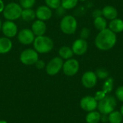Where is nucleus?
<instances>
[{"label": "nucleus", "instance_id": "obj_11", "mask_svg": "<svg viewBox=\"0 0 123 123\" xmlns=\"http://www.w3.org/2000/svg\"><path fill=\"white\" fill-rule=\"evenodd\" d=\"M97 105H98V102L95 99L94 97L92 96H89V95L85 96L82 97L80 101L81 108L87 112L96 110L97 109Z\"/></svg>", "mask_w": 123, "mask_h": 123}, {"label": "nucleus", "instance_id": "obj_20", "mask_svg": "<svg viewBox=\"0 0 123 123\" xmlns=\"http://www.w3.org/2000/svg\"><path fill=\"white\" fill-rule=\"evenodd\" d=\"M20 18H22V20H24L25 22L33 21L36 18L35 11L34 9H32V8H31V9H23Z\"/></svg>", "mask_w": 123, "mask_h": 123}, {"label": "nucleus", "instance_id": "obj_22", "mask_svg": "<svg viewBox=\"0 0 123 123\" xmlns=\"http://www.w3.org/2000/svg\"><path fill=\"white\" fill-rule=\"evenodd\" d=\"M94 26L99 31L103 30L107 28V19L102 16L99 17H96L94 19Z\"/></svg>", "mask_w": 123, "mask_h": 123}, {"label": "nucleus", "instance_id": "obj_7", "mask_svg": "<svg viewBox=\"0 0 123 123\" xmlns=\"http://www.w3.org/2000/svg\"><path fill=\"white\" fill-rule=\"evenodd\" d=\"M63 65V60L61 58H60L59 56L54 57L45 66L46 72L50 76L56 75L62 69Z\"/></svg>", "mask_w": 123, "mask_h": 123}, {"label": "nucleus", "instance_id": "obj_24", "mask_svg": "<svg viewBox=\"0 0 123 123\" xmlns=\"http://www.w3.org/2000/svg\"><path fill=\"white\" fill-rule=\"evenodd\" d=\"M79 0H61V6L66 10L74 9L79 3Z\"/></svg>", "mask_w": 123, "mask_h": 123}, {"label": "nucleus", "instance_id": "obj_1", "mask_svg": "<svg viewBox=\"0 0 123 123\" xmlns=\"http://www.w3.org/2000/svg\"><path fill=\"white\" fill-rule=\"evenodd\" d=\"M116 43L117 35L109 28L99 31L94 40L95 46L102 51H107L112 49Z\"/></svg>", "mask_w": 123, "mask_h": 123}, {"label": "nucleus", "instance_id": "obj_9", "mask_svg": "<svg viewBox=\"0 0 123 123\" xmlns=\"http://www.w3.org/2000/svg\"><path fill=\"white\" fill-rule=\"evenodd\" d=\"M1 31L2 32L4 37L12 38L17 35L18 27L14 21L6 20L5 22H2Z\"/></svg>", "mask_w": 123, "mask_h": 123}, {"label": "nucleus", "instance_id": "obj_17", "mask_svg": "<svg viewBox=\"0 0 123 123\" xmlns=\"http://www.w3.org/2000/svg\"><path fill=\"white\" fill-rule=\"evenodd\" d=\"M13 46L12 41L6 37H0V54H6L10 52Z\"/></svg>", "mask_w": 123, "mask_h": 123}, {"label": "nucleus", "instance_id": "obj_38", "mask_svg": "<svg viewBox=\"0 0 123 123\" xmlns=\"http://www.w3.org/2000/svg\"><path fill=\"white\" fill-rule=\"evenodd\" d=\"M1 25H2V22H1V20L0 19V31H1Z\"/></svg>", "mask_w": 123, "mask_h": 123}, {"label": "nucleus", "instance_id": "obj_23", "mask_svg": "<svg viewBox=\"0 0 123 123\" xmlns=\"http://www.w3.org/2000/svg\"><path fill=\"white\" fill-rule=\"evenodd\" d=\"M123 121V116L120 111L114 110L108 115V123H121Z\"/></svg>", "mask_w": 123, "mask_h": 123}, {"label": "nucleus", "instance_id": "obj_26", "mask_svg": "<svg viewBox=\"0 0 123 123\" xmlns=\"http://www.w3.org/2000/svg\"><path fill=\"white\" fill-rule=\"evenodd\" d=\"M95 74L97 76V79H106L109 77V72L107 69L104 68H97L95 71Z\"/></svg>", "mask_w": 123, "mask_h": 123}, {"label": "nucleus", "instance_id": "obj_28", "mask_svg": "<svg viewBox=\"0 0 123 123\" xmlns=\"http://www.w3.org/2000/svg\"><path fill=\"white\" fill-rule=\"evenodd\" d=\"M36 0H19V5L22 9H31L35 4Z\"/></svg>", "mask_w": 123, "mask_h": 123}, {"label": "nucleus", "instance_id": "obj_35", "mask_svg": "<svg viewBox=\"0 0 123 123\" xmlns=\"http://www.w3.org/2000/svg\"><path fill=\"white\" fill-rule=\"evenodd\" d=\"M101 122L106 123L108 122V115H101Z\"/></svg>", "mask_w": 123, "mask_h": 123}, {"label": "nucleus", "instance_id": "obj_12", "mask_svg": "<svg viewBox=\"0 0 123 123\" xmlns=\"http://www.w3.org/2000/svg\"><path fill=\"white\" fill-rule=\"evenodd\" d=\"M97 80L95 72L92 71H86L81 76V84L86 89L94 88L97 85Z\"/></svg>", "mask_w": 123, "mask_h": 123}, {"label": "nucleus", "instance_id": "obj_41", "mask_svg": "<svg viewBox=\"0 0 123 123\" xmlns=\"http://www.w3.org/2000/svg\"><path fill=\"white\" fill-rule=\"evenodd\" d=\"M123 123V122H122V123Z\"/></svg>", "mask_w": 123, "mask_h": 123}, {"label": "nucleus", "instance_id": "obj_18", "mask_svg": "<svg viewBox=\"0 0 123 123\" xmlns=\"http://www.w3.org/2000/svg\"><path fill=\"white\" fill-rule=\"evenodd\" d=\"M108 28L115 34L122 32L123 31V20L118 17L110 20L108 25Z\"/></svg>", "mask_w": 123, "mask_h": 123}, {"label": "nucleus", "instance_id": "obj_29", "mask_svg": "<svg viewBox=\"0 0 123 123\" xmlns=\"http://www.w3.org/2000/svg\"><path fill=\"white\" fill-rule=\"evenodd\" d=\"M115 97L117 100L123 103V86H120L115 90Z\"/></svg>", "mask_w": 123, "mask_h": 123}, {"label": "nucleus", "instance_id": "obj_2", "mask_svg": "<svg viewBox=\"0 0 123 123\" xmlns=\"http://www.w3.org/2000/svg\"><path fill=\"white\" fill-rule=\"evenodd\" d=\"M33 48L40 54L48 53L54 48L53 40L48 36H37L33 42Z\"/></svg>", "mask_w": 123, "mask_h": 123}, {"label": "nucleus", "instance_id": "obj_4", "mask_svg": "<svg viewBox=\"0 0 123 123\" xmlns=\"http://www.w3.org/2000/svg\"><path fill=\"white\" fill-rule=\"evenodd\" d=\"M117 99L112 95H107L104 99L98 102L97 109L102 115H109L117 107Z\"/></svg>", "mask_w": 123, "mask_h": 123}, {"label": "nucleus", "instance_id": "obj_19", "mask_svg": "<svg viewBox=\"0 0 123 123\" xmlns=\"http://www.w3.org/2000/svg\"><path fill=\"white\" fill-rule=\"evenodd\" d=\"M58 55L59 57L61 58L63 60H68L71 58L74 54L71 47L67 45H63L59 48Z\"/></svg>", "mask_w": 123, "mask_h": 123}, {"label": "nucleus", "instance_id": "obj_6", "mask_svg": "<svg viewBox=\"0 0 123 123\" xmlns=\"http://www.w3.org/2000/svg\"><path fill=\"white\" fill-rule=\"evenodd\" d=\"M39 59V53L34 48H27L22 51L19 60L22 63L26 66L35 65Z\"/></svg>", "mask_w": 123, "mask_h": 123}, {"label": "nucleus", "instance_id": "obj_36", "mask_svg": "<svg viewBox=\"0 0 123 123\" xmlns=\"http://www.w3.org/2000/svg\"><path fill=\"white\" fill-rule=\"evenodd\" d=\"M4 7H5L4 2L3 1V0H0V13L3 12V11L4 9Z\"/></svg>", "mask_w": 123, "mask_h": 123}, {"label": "nucleus", "instance_id": "obj_5", "mask_svg": "<svg viewBox=\"0 0 123 123\" xmlns=\"http://www.w3.org/2000/svg\"><path fill=\"white\" fill-rule=\"evenodd\" d=\"M22 9H23L19 4L16 2H10L5 5L2 14L6 20L14 21L21 17Z\"/></svg>", "mask_w": 123, "mask_h": 123}, {"label": "nucleus", "instance_id": "obj_25", "mask_svg": "<svg viewBox=\"0 0 123 123\" xmlns=\"http://www.w3.org/2000/svg\"><path fill=\"white\" fill-rule=\"evenodd\" d=\"M113 86H114V79L112 78L108 77L107 79H105V81L102 86V90L107 94L112 91Z\"/></svg>", "mask_w": 123, "mask_h": 123}, {"label": "nucleus", "instance_id": "obj_33", "mask_svg": "<svg viewBox=\"0 0 123 123\" xmlns=\"http://www.w3.org/2000/svg\"><path fill=\"white\" fill-rule=\"evenodd\" d=\"M102 16V9H94L93 12H92V17L94 18L96 17H101Z\"/></svg>", "mask_w": 123, "mask_h": 123}, {"label": "nucleus", "instance_id": "obj_3", "mask_svg": "<svg viewBox=\"0 0 123 123\" xmlns=\"http://www.w3.org/2000/svg\"><path fill=\"white\" fill-rule=\"evenodd\" d=\"M78 22L75 17L71 14L65 15L60 22V29L66 35H73L76 32Z\"/></svg>", "mask_w": 123, "mask_h": 123}, {"label": "nucleus", "instance_id": "obj_10", "mask_svg": "<svg viewBox=\"0 0 123 123\" xmlns=\"http://www.w3.org/2000/svg\"><path fill=\"white\" fill-rule=\"evenodd\" d=\"M17 36L18 41L24 45H29L32 44L35 38V35L31 29L29 28H24L18 32Z\"/></svg>", "mask_w": 123, "mask_h": 123}, {"label": "nucleus", "instance_id": "obj_40", "mask_svg": "<svg viewBox=\"0 0 123 123\" xmlns=\"http://www.w3.org/2000/svg\"><path fill=\"white\" fill-rule=\"evenodd\" d=\"M79 1H86V0H79Z\"/></svg>", "mask_w": 123, "mask_h": 123}, {"label": "nucleus", "instance_id": "obj_27", "mask_svg": "<svg viewBox=\"0 0 123 123\" xmlns=\"http://www.w3.org/2000/svg\"><path fill=\"white\" fill-rule=\"evenodd\" d=\"M45 5L51 9H57L61 5V0H45Z\"/></svg>", "mask_w": 123, "mask_h": 123}, {"label": "nucleus", "instance_id": "obj_31", "mask_svg": "<svg viewBox=\"0 0 123 123\" xmlns=\"http://www.w3.org/2000/svg\"><path fill=\"white\" fill-rule=\"evenodd\" d=\"M106 96H107V94L103 90H102V91H98L95 93L94 98L97 102H99V101L102 100V99H104Z\"/></svg>", "mask_w": 123, "mask_h": 123}, {"label": "nucleus", "instance_id": "obj_30", "mask_svg": "<svg viewBox=\"0 0 123 123\" xmlns=\"http://www.w3.org/2000/svg\"><path fill=\"white\" fill-rule=\"evenodd\" d=\"M90 36V30L88 27H83L80 31V38L86 40Z\"/></svg>", "mask_w": 123, "mask_h": 123}, {"label": "nucleus", "instance_id": "obj_14", "mask_svg": "<svg viewBox=\"0 0 123 123\" xmlns=\"http://www.w3.org/2000/svg\"><path fill=\"white\" fill-rule=\"evenodd\" d=\"M35 15L37 19L42 21L49 20L53 15V12L50 8L46 5H41L38 6L35 10Z\"/></svg>", "mask_w": 123, "mask_h": 123}, {"label": "nucleus", "instance_id": "obj_13", "mask_svg": "<svg viewBox=\"0 0 123 123\" xmlns=\"http://www.w3.org/2000/svg\"><path fill=\"white\" fill-rule=\"evenodd\" d=\"M88 43L86 40H84L81 38L76 39L72 44L71 49L74 52V54L76 55H82L85 54L88 50Z\"/></svg>", "mask_w": 123, "mask_h": 123}, {"label": "nucleus", "instance_id": "obj_32", "mask_svg": "<svg viewBox=\"0 0 123 123\" xmlns=\"http://www.w3.org/2000/svg\"><path fill=\"white\" fill-rule=\"evenodd\" d=\"M35 66L37 69H43L45 67V63L43 60H39L35 63Z\"/></svg>", "mask_w": 123, "mask_h": 123}, {"label": "nucleus", "instance_id": "obj_34", "mask_svg": "<svg viewBox=\"0 0 123 123\" xmlns=\"http://www.w3.org/2000/svg\"><path fill=\"white\" fill-rule=\"evenodd\" d=\"M56 10V14H58V15H60V16H62V15H63L64 14H65V11H66V9H64V8H63L61 6H60V7H58L57 9H55Z\"/></svg>", "mask_w": 123, "mask_h": 123}, {"label": "nucleus", "instance_id": "obj_39", "mask_svg": "<svg viewBox=\"0 0 123 123\" xmlns=\"http://www.w3.org/2000/svg\"><path fill=\"white\" fill-rule=\"evenodd\" d=\"M0 123H7V122L5 120H0Z\"/></svg>", "mask_w": 123, "mask_h": 123}, {"label": "nucleus", "instance_id": "obj_21", "mask_svg": "<svg viewBox=\"0 0 123 123\" xmlns=\"http://www.w3.org/2000/svg\"><path fill=\"white\" fill-rule=\"evenodd\" d=\"M102 114L99 111H92L87 113L86 116V123H99L101 121Z\"/></svg>", "mask_w": 123, "mask_h": 123}, {"label": "nucleus", "instance_id": "obj_8", "mask_svg": "<svg viewBox=\"0 0 123 123\" xmlns=\"http://www.w3.org/2000/svg\"><path fill=\"white\" fill-rule=\"evenodd\" d=\"M79 62L75 58H70L63 62L62 70L65 75L73 76L76 75L79 70Z\"/></svg>", "mask_w": 123, "mask_h": 123}, {"label": "nucleus", "instance_id": "obj_16", "mask_svg": "<svg viewBox=\"0 0 123 123\" xmlns=\"http://www.w3.org/2000/svg\"><path fill=\"white\" fill-rule=\"evenodd\" d=\"M102 17H104L107 20H112L117 18L118 12L117 9L112 5H106L102 9Z\"/></svg>", "mask_w": 123, "mask_h": 123}, {"label": "nucleus", "instance_id": "obj_37", "mask_svg": "<svg viewBox=\"0 0 123 123\" xmlns=\"http://www.w3.org/2000/svg\"><path fill=\"white\" fill-rule=\"evenodd\" d=\"M120 113L122 114V115L123 116V105L121 106V107H120Z\"/></svg>", "mask_w": 123, "mask_h": 123}, {"label": "nucleus", "instance_id": "obj_15", "mask_svg": "<svg viewBox=\"0 0 123 123\" xmlns=\"http://www.w3.org/2000/svg\"><path fill=\"white\" fill-rule=\"evenodd\" d=\"M31 30L32 31L35 37L44 35L47 31L46 24L44 21L40 19L34 20L31 25Z\"/></svg>", "mask_w": 123, "mask_h": 123}]
</instances>
